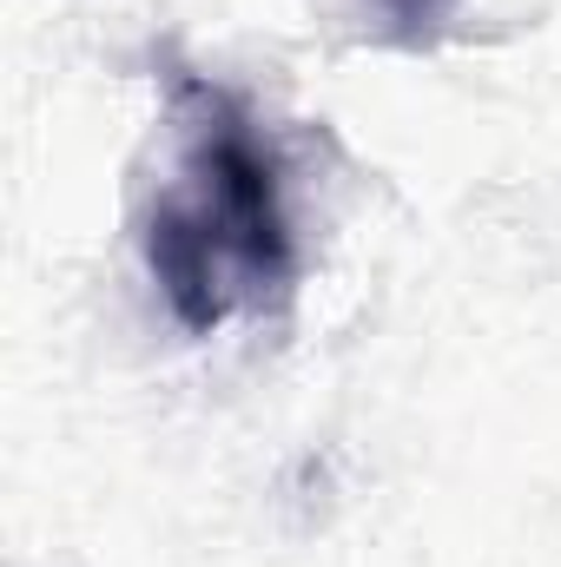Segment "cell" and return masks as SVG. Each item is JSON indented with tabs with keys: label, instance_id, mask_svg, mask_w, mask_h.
<instances>
[{
	"label": "cell",
	"instance_id": "cell-1",
	"mask_svg": "<svg viewBox=\"0 0 561 567\" xmlns=\"http://www.w3.org/2000/svg\"><path fill=\"white\" fill-rule=\"evenodd\" d=\"M165 106L178 120V158L145 218V265L185 330H218L290 290V225L272 158L218 80L172 66Z\"/></svg>",
	"mask_w": 561,
	"mask_h": 567
},
{
	"label": "cell",
	"instance_id": "cell-2",
	"mask_svg": "<svg viewBox=\"0 0 561 567\" xmlns=\"http://www.w3.org/2000/svg\"><path fill=\"white\" fill-rule=\"evenodd\" d=\"M364 7L377 13L384 40H397V47H429L442 33V20L456 13V0H364Z\"/></svg>",
	"mask_w": 561,
	"mask_h": 567
}]
</instances>
